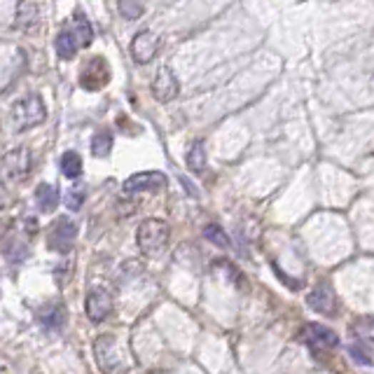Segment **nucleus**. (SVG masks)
<instances>
[{
    "mask_svg": "<svg viewBox=\"0 0 374 374\" xmlns=\"http://www.w3.org/2000/svg\"><path fill=\"white\" fill-rule=\"evenodd\" d=\"M159 49V38L150 31H141L131 42V56L136 64H150Z\"/></svg>",
    "mask_w": 374,
    "mask_h": 374,
    "instance_id": "11",
    "label": "nucleus"
},
{
    "mask_svg": "<svg viewBox=\"0 0 374 374\" xmlns=\"http://www.w3.org/2000/svg\"><path fill=\"white\" fill-rule=\"evenodd\" d=\"M59 164H61V173L66 176V178H80V173H82V157L78 155V152H64L61 155V161H59Z\"/></svg>",
    "mask_w": 374,
    "mask_h": 374,
    "instance_id": "19",
    "label": "nucleus"
},
{
    "mask_svg": "<svg viewBox=\"0 0 374 374\" xmlns=\"http://www.w3.org/2000/svg\"><path fill=\"white\" fill-rule=\"evenodd\" d=\"M36 203L42 213H52L59 203V187L49 185V183H40L36 187Z\"/></svg>",
    "mask_w": 374,
    "mask_h": 374,
    "instance_id": "17",
    "label": "nucleus"
},
{
    "mask_svg": "<svg viewBox=\"0 0 374 374\" xmlns=\"http://www.w3.org/2000/svg\"><path fill=\"white\" fill-rule=\"evenodd\" d=\"M203 236H206L213 246H218V248H227L229 246V236L225 234V229L220 225H206L203 227Z\"/></svg>",
    "mask_w": 374,
    "mask_h": 374,
    "instance_id": "23",
    "label": "nucleus"
},
{
    "mask_svg": "<svg viewBox=\"0 0 374 374\" xmlns=\"http://www.w3.org/2000/svg\"><path fill=\"white\" fill-rule=\"evenodd\" d=\"M117 10L124 16V19H141L146 7H143V0H117Z\"/></svg>",
    "mask_w": 374,
    "mask_h": 374,
    "instance_id": "22",
    "label": "nucleus"
},
{
    "mask_svg": "<svg viewBox=\"0 0 374 374\" xmlns=\"http://www.w3.org/2000/svg\"><path fill=\"white\" fill-rule=\"evenodd\" d=\"M78 47H80L78 36H75V31H71V29H64L54 40L56 56L64 59V61H71V59L78 54Z\"/></svg>",
    "mask_w": 374,
    "mask_h": 374,
    "instance_id": "16",
    "label": "nucleus"
},
{
    "mask_svg": "<svg viewBox=\"0 0 374 374\" xmlns=\"http://www.w3.org/2000/svg\"><path fill=\"white\" fill-rule=\"evenodd\" d=\"M187 166H190L192 173L206 171V146H203V141L192 143L190 152H187Z\"/></svg>",
    "mask_w": 374,
    "mask_h": 374,
    "instance_id": "18",
    "label": "nucleus"
},
{
    "mask_svg": "<svg viewBox=\"0 0 374 374\" xmlns=\"http://www.w3.org/2000/svg\"><path fill=\"white\" fill-rule=\"evenodd\" d=\"M31 155L26 148H16V150H10L7 155L3 157V173L5 178H10V181H24V178L29 176L31 171Z\"/></svg>",
    "mask_w": 374,
    "mask_h": 374,
    "instance_id": "8",
    "label": "nucleus"
},
{
    "mask_svg": "<svg viewBox=\"0 0 374 374\" xmlns=\"http://www.w3.org/2000/svg\"><path fill=\"white\" fill-rule=\"evenodd\" d=\"M75 236H78V225L71 218H56V223L49 227L47 246L56 253H71L75 246Z\"/></svg>",
    "mask_w": 374,
    "mask_h": 374,
    "instance_id": "5",
    "label": "nucleus"
},
{
    "mask_svg": "<svg viewBox=\"0 0 374 374\" xmlns=\"http://www.w3.org/2000/svg\"><path fill=\"white\" fill-rule=\"evenodd\" d=\"M110 82V66L103 56H91L80 71V84L87 91H101Z\"/></svg>",
    "mask_w": 374,
    "mask_h": 374,
    "instance_id": "3",
    "label": "nucleus"
},
{
    "mask_svg": "<svg viewBox=\"0 0 374 374\" xmlns=\"http://www.w3.org/2000/svg\"><path fill=\"white\" fill-rule=\"evenodd\" d=\"M351 335L355 339V348H360L365 355L374 353V318H358L351 325Z\"/></svg>",
    "mask_w": 374,
    "mask_h": 374,
    "instance_id": "13",
    "label": "nucleus"
},
{
    "mask_svg": "<svg viewBox=\"0 0 374 374\" xmlns=\"http://www.w3.org/2000/svg\"><path fill=\"white\" fill-rule=\"evenodd\" d=\"M152 94H155L159 103H168L181 94V82H178L176 73L168 66H161L157 71L155 82H152Z\"/></svg>",
    "mask_w": 374,
    "mask_h": 374,
    "instance_id": "7",
    "label": "nucleus"
},
{
    "mask_svg": "<svg viewBox=\"0 0 374 374\" xmlns=\"http://www.w3.org/2000/svg\"><path fill=\"white\" fill-rule=\"evenodd\" d=\"M113 311V295L106 288H91L87 295V316L91 323H103Z\"/></svg>",
    "mask_w": 374,
    "mask_h": 374,
    "instance_id": "9",
    "label": "nucleus"
},
{
    "mask_svg": "<svg viewBox=\"0 0 374 374\" xmlns=\"http://www.w3.org/2000/svg\"><path fill=\"white\" fill-rule=\"evenodd\" d=\"M94 353H96L98 368L103 370V374H124V363L115 348V337L110 335L98 337L94 342Z\"/></svg>",
    "mask_w": 374,
    "mask_h": 374,
    "instance_id": "4",
    "label": "nucleus"
},
{
    "mask_svg": "<svg viewBox=\"0 0 374 374\" xmlns=\"http://www.w3.org/2000/svg\"><path fill=\"white\" fill-rule=\"evenodd\" d=\"M276 274H278V278H280V280H283V283H288V285H290V288H293V290H300V283H297V280H293V278H288V276L283 274V271H278V269H276Z\"/></svg>",
    "mask_w": 374,
    "mask_h": 374,
    "instance_id": "26",
    "label": "nucleus"
},
{
    "mask_svg": "<svg viewBox=\"0 0 374 374\" xmlns=\"http://www.w3.org/2000/svg\"><path fill=\"white\" fill-rule=\"evenodd\" d=\"M45 117H47V108L40 96H26L12 108V122L16 131L33 129V126H38L40 122H45Z\"/></svg>",
    "mask_w": 374,
    "mask_h": 374,
    "instance_id": "2",
    "label": "nucleus"
},
{
    "mask_svg": "<svg viewBox=\"0 0 374 374\" xmlns=\"http://www.w3.org/2000/svg\"><path fill=\"white\" fill-rule=\"evenodd\" d=\"M110 150H113V133H110L108 129L98 131L91 138V155L94 157H108Z\"/></svg>",
    "mask_w": 374,
    "mask_h": 374,
    "instance_id": "20",
    "label": "nucleus"
},
{
    "mask_svg": "<svg viewBox=\"0 0 374 374\" xmlns=\"http://www.w3.org/2000/svg\"><path fill=\"white\" fill-rule=\"evenodd\" d=\"M84 203V190H71L66 197V206L71 211H80Z\"/></svg>",
    "mask_w": 374,
    "mask_h": 374,
    "instance_id": "24",
    "label": "nucleus"
},
{
    "mask_svg": "<svg viewBox=\"0 0 374 374\" xmlns=\"http://www.w3.org/2000/svg\"><path fill=\"white\" fill-rule=\"evenodd\" d=\"M75 36H78L80 47H89L91 40H94V31H91V24L87 21V16L82 12L75 14Z\"/></svg>",
    "mask_w": 374,
    "mask_h": 374,
    "instance_id": "21",
    "label": "nucleus"
},
{
    "mask_svg": "<svg viewBox=\"0 0 374 374\" xmlns=\"http://www.w3.org/2000/svg\"><path fill=\"white\" fill-rule=\"evenodd\" d=\"M16 26L24 31H33L40 26V7L36 0H21L16 7Z\"/></svg>",
    "mask_w": 374,
    "mask_h": 374,
    "instance_id": "15",
    "label": "nucleus"
},
{
    "mask_svg": "<svg viewBox=\"0 0 374 374\" xmlns=\"http://www.w3.org/2000/svg\"><path fill=\"white\" fill-rule=\"evenodd\" d=\"M66 318H68V313H66V307L61 302L59 304H47L45 309H40L38 311V323L45 330H49V333H59L64 325H66Z\"/></svg>",
    "mask_w": 374,
    "mask_h": 374,
    "instance_id": "14",
    "label": "nucleus"
},
{
    "mask_svg": "<svg viewBox=\"0 0 374 374\" xmlns=\"http://www.w3.org/2000/svg\"><path fill=\"white\" fill-rule=\"evenodd\" d=\"M168 234L171 232H168V225L164 220L150 218L138 227V248L146 255H150V258H155V255H159L166 248Z\"/></svg>",
    "mask_w": 374,
    "mask_h": 374,
    "instance_id": "1",
    "label": "nucleus"
},
{
    "mask_svg": "<svg viewBox=\"0 0 374 374\" xmlns=\"http://www.w3.org/2000/svg\"><path fill=\"white\" fill-rule=\"evenodd\" d=\"M307 304L318 313H325V316H335V307H337V300H335V293L330 283H318L313 290L307 295Z\"/></svg>",
    "mask_w": 374,
    "mask_h": 374,
    "instance_id": "12",
    "label": "nucleus"
},
{
    "mask_svg": "<svg viewBox=\"0 0 374 374\" xmlns=\"http://www.w3.org/2000/svg\"><path fill=\"white\" fill-rule=\"evenodd\" d=\"M161 187H166V176L159 171H143L136 173L124 181L126 194H138V192H157Z\"/></svg>",
    "mask_w": 374,
    "mask_h": 374,
    "instance_id": "10",
    "label": "nucleus"
},
{
    "mask_svg": "<svg viewBox=\"0 0 374 374\" xmlns=\"http://www.w3.org/2000/svg\"><path fill=\"white\" fill-rule=\"evenodd\" d=\"M300 339L307 346L316 348V351H330V348H337L339 346V337L335 330H330L325 325H318V323H307V325L302 328L300 333Z\"/></svg>",
    "mask_w": 374,
    "mask_h": 374,
    "instance_id": "6",
    "label": "nucleus"
},
{
    "mask_svg": "<svg viewBox=\"0 0 374 374\" xmlns=\"http://www.w3.org/2000/svg\"><path fill=\"white\" fill-rule=\"evenodd\" d=\"M7 206H10V194H7V190H5V187L0 185V211H3V208H7Z\"/></svg>",
    "mask_w": 374,
    "mask_h": 374,
    "instance_id": "25",
    "label": "nucleus"
}]
</instances>
